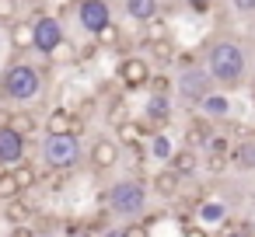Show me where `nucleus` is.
Segmentation results:
<instances>
[{"label": "nucleus", "instance_id": "9", "mask_svg": "<svg viewBox=\"0 0 255 237\" xmlns=\"http://www.w3.org/2000/svg\"><path fill=\"white\" fill-rule=\"evenodd\" d=\"M88 160H91L95 171H109V167H116V164H119V143L109 140V136H98V140L91 143Z\"/></svg>", "mask_w": 255, "mask_h": 237}, {"label": "nucleus", "instance_id": "15", "mask_svg": "<svg viewBox=\"0 0 255 237\" xmlns=\"http://www.w3.org/2000/svg\"><path fill=\"white\" fill-rule=\"evenodd\" d=\"M116 129H119V150H123V147H133V150H136V147H143V140H147V126H143V122L126 119V122L116 126Z\"/></svg>", "mask_w": 255, "mask_h": 237}, {"label": "nucleus", "instance_id": "41", "mask_svg": "<svg viewBox=\"0 0 255 237\" xmlns=\"http://www.w3.org/2000/svg\"><path fill=\"white\" fill-rule=\"evenodd\" d=\"M102 237H123V230H119V227H112V230H105Z\"/></svg>", "mask_w": 255, "mask_h": 237}, {"label": "nucleus", "instance_id": "7", "mask_svg": "<svg viewBox=\"0 0 255 237\" xmlns=\"http://www.w3.org/2000/svg\"><path fill=\"white\" fill-rule=\"evenodd\" d=\"M77 21H81L84 32L98 35L105 25H112V11H109L105 0H81L77 4Z\"/></svg>", "mask_w": 255, "mask_h": 237}, {"label": "nucleus", "instance_id": "8", "mask_svg": "<svg viewBox=\"0 0 255 237\" xmlns=\"http://www.w3.org/2000/svg\"><path fill=\"white\" fill-rule=\"evenodd\" d=\"M116 74H119V80L126 87H143L150 80V67H147L143 56H123L119 67H116Z\"/></svg>", "mask_w": 255, "mask_h": 237}, {"label": "nucleus", "instance_id": "36", "mask_svg": "<svg viewBox=\"0 0 255 237\" xmlns=\"http://www.w3.org/2000/svg\"><path fill=\"white\" fill-rule=\"evenodd\" d=\"M231 7L241 11V14H252L255 11V0H231Z\"/></svg>", "mask_w": 255, "mask_h": 237}, {"label": "nucleus", "instance_id": "4", "mask_svg": "<svg viewBox=\"0 0 255 237\" xmlns=\"http://www.w3.org/2000/svg\"><path fill=\"white\" fill-rule=\"evenodd\" d=\"M42 160L53 171H70L81 164V140L77 136H46L42 143Z\"/></svg>", "mask_w": 255, "mask_h": 237}, {"label": "nucleus", "instance_id": "6", "mask_svg": "<svg viewBox=\"0 0 255 237\" xmlns=\"http://www.w3.org/2000/svg\"><path fill=\"white\" fill-rule=\"evenodd\" d=\"M175 87H178V94L185 98V101H192V105H199L206 94H213V80H210V74L203 70V67H189V70H182V77L175 80Z\"/></svg>", "mask_w": 255, "mask_h": 237}, {"label": "nucleus", "instance_id": "2", "mask_svg": "<svg viewBox=\"0 0 255 237\" xmlns=\"http://www.w3.org/2000/svg\"><path fill=\"white\" fill-rule=\"evenodd\" d=\"M42 70H35L32 63H11L0 74V98L4 101H32L42 94Z\"/></svg>", "mask_w": 255, "mask_h": 237}, {"label": "nucleus", "instance_id": "11", "mask_svg": "<svg viewBox=\"0 0 255 237\" xmlns=\"http://www.w3.org/2000/svg\"><path fill=\"white\" fill-rule=\"evenodd\" d=\"M4 129H11L14 136L28 140V136H35L39 122H35V115H32V112H25V108H14V112H7V119H4Z\"/></svg>", "mask_w": 255, "mask_h": 237}, {"label": "nucleus", "instance_id": "31", "mask_svg": "<svg viewBox=\"0 0 255 237\" xmlns=\"http://www.w3.org/2000/svg\"><path fill=\"white\" fill-rule=\"evenodd\" d=\"M126 119H129L126 105H123V101H116V105H112V112H109V122H112V126H123Z\"/></svg>", "mask_w": 255, "mask_h": 237}, {"label": "nucleus", "instance_id": "26", "mask_svg": "<svg viewBox=\"0 0 255 237\" xmlns=\"http://www.w3.org/2000/svg\"><path fill=\"white\" fill-rule=\"evenodd\" d=\"M224 216H227L224 202H203V206H199V220H206V223H217V220H224Z\"/></svg>", "mask_w": 255, "mask_h": 237}, {"label": "nucleus", "instance_id": "17", "mask_svg": "<svg viewBox=\"0 0 255 237\" xmlns=\"http://www.w3.org/2000/svg\"><path fill=\"white\" fill-rule=\"evenodd\" d=\"M143 108H147V122H157L161 126V122L171 119V98L168 94H150Z\"/></svg>", "mask_w": 255, "mask_h": 237}, {"label": "nucleus", "instance_id": "28", "mask_svg": "<svg viewBox=\"0 0 255 237\" xmlns=\"http://www.w3.org/2000/svg\"><path fill=\"white\" fill-rule=\"evenodd\" d=\"M150 154H154L157 160H168V157H171V140L161 136V133H154V140H150Z\"/></svg>", "mask_w": 255, "mask_h": 237}, {"label": "nucleus", "instance_id": "42", "mask_svg": "<svg viewBox=\"0 0 255 237\" xmlns=\"http://www.w3.org/2000/svg\"><path fill=\"white\" fill-rule=\"evenodd\" d=\"M248 143H252V147H255V129H252V133H248Z\"/></svg>", "mask_w": 255, "mask_h": 237}, {"label": "nucleus", "instance_id": "34", "mask_svg": "<svg viewBox=\"0 0 255 237\" xmlns=\"http://www.w3.org/2000/svg\"><path fill=\"white\" fill-rule=\"evenodd\" d=\"M147 84L154 87V94H168V77H164V74H157V77H150Z\"/></svg>", "mask_w": 255, "mask_h": 237}, {"label": "nucleus", "instance_id": "23", "mask_svg": "<svg viewBox=\"0 0 255 237\" xmlns=\"http://www.w3.org/2000/svg\"><path fill=\"white\" fill-rule=\"evenodd\" d=\"M164 39H168V21L157 14V18H150V21L143 25V49L154 46V42H164Z\"/></svg>", "mask_w": 255, "mask_h": 237}, {"label": "nucleus", "instance_id": "39", "mask_svg": "<svg viewBox=\"0 0 255 237\" xmlns=\"http://www.w3.org/2000/svg\"><path fill=\"white\" fill-rule=\"evenodd\" d=\"M224 164H227V160H224V157H220V154H213V157H210V164H206V167H210V171H224Z\"/></svg>", "mask_w": 255, "mask_h": 237}, {"label": "nucleus", "instance_id": "30", "mask_svg": "<svg viewBox=\"0 0 255 237\" xmlns=\"http://www.w3.org/2000/svg\"><path fill=\"white\" fill-rule=\"evenodd\" d=\"M18 21V0H0V25Z\"/></svg>", "mask_w": 255, "mask_h": 237}, {"label": "nucleus", "instance_id": "10", "mask_svg": "<svg viewBox=\"0 0 255 237\" xmlns=\"http://www.w3.org/2000/svg\"><path fill=\"white\" fill-rule=\"evenodd\" d=\"M18 160H25V140L11 129H0V167H14Z\"/></svg>", "mask_w": 255, "mask_h": 237}, {"label": "nucleus", "instance_id": "14", "mask_svg": "<svg viewBox=\"0 0 255 237\" xmlns=\"http://www.w3.org/2000/svg\"><path fill=\"white\" fill-rule=\"evenodd\" d=\"M32 213H35V209H32V206H28L21 195H18V199H7L4 206H0V216H4L11 227H18V223H28V220H32Z\"/></svg>", "mask_w": 255, "mask_h": 237}, {"label": "nucleus", "instance_id": "38", "mask_svg": "<svg viewBox=\"0 0 255 237\" xmlns=\"http://www.w3.org/2000/svg\"><path fill=\"white\" fill-rule=\"evenodd\" d=\"M98 53H102V49H98V46L91 42V46H84V49H81V60H95Z\"/></svg>", "mask_w": 255, "mask_h": 237}, {"label": "nucleus", "instance_id": "1", "mask_svg": "<svg viewBox=\"0 0 255 237\" xmlns=\"http://www.w3.org/2000/svg\"><path fill=\"white\" fill-rule=\"evenodd\" d=\"M206 74L217 87H241L245 84V74H248V56H245V46L241 42H231V39H220L206 49Z\"/></svg>", "mask_w": 255, "mask_h": 237}, {"label": "nucleus", "instance_id": "13", "mask_svg": "<svg viewBox=\"0 0 255 237\" xmlns=\"http://www.w3.org/2000/svg\"><path fill=\"white\" fill-rule=\"evenodd\" d=\"M213 136H217V133H213L210 119H192V122L185 126V147H189V150H196V147H206Z\"/></svg>", "mask_w": 255, "mask_h": 237}, {"label": "nucleus", "instance_id": "12", "mask_svg": "<svg viewBox=\"0 0 255 237\" xmlns=\"http://www.w3.org/2000/svg\"><path fill=\"white\" fill-rule=\"evenodd\" d=\"M168 167H171L178 178H189V174H196V167H199V154H196V150H189V147H182V150H171V157H168Z\"/></svg>", "mask_w": 255, "mask_h": 237}, {"label": "nucleus", "instance_id": "40", "mask_svg": "<svg viewBox=\"0 0 255 237\" xmlns=\"http://www.w3.org/2000/svg\"><path fill=\"white\" fill-rule=\"evenodd\" d=\"M224 237H252V234H248V230H238V227H227Z\"/></svg>", "mask_w": 255, "mask_h": 237}, {"label": "nucleus", "instance_id": "35", "mask_svg": "<svg viewBox=\"0 0 255 237\" xmlns=\"http://www.w3.org/2000/svg\"><path fill=\"white\" fill-rule=\"evenodd\" d=\"M182 237H210L199 223H189V227H182Z\"/></svg>", "mask_w": 255, "mask_h": 237}, {"label": "nucleus", "instance_id": "20", "mask_svg": "<svg viewBox=\"0 0 255 237\" xmlns=\"http://www.w3.org/2000/svg\"><path fill=\"white\" fill-rule=\"evenodd\" d=\"M11 178H14V185H18L21 192H28V188L39 185V171H35V164H28V160H18V164L11 167Z\"/></svg>", "mask_w": 255, "mask_h": 237}, {"label": "nucleus", "instance_id": "18", "mask_svg": "<svg viewBox=\"0 0 255 237\" xmlns=\"http://www.w3.org/2000/svg\"><path fill=\"white\" fill-rule=\"evenodd\" d=\"M150 185H154V192H157L161 199H175V195H178L182 178H178L171 167H164V171H157V174H154V181H150Z\"/></svg>", "mask_w": 255, "mask_h": 237}, {"label": "nucleus", "instance_id": "3", "mask_svg": "<svg viewBox=\"0 0 255 237\" xmlns=\"http://www.w3.org/2000/svg\"><path fill=\"white\" fill-rule=\"evenodd\" d=\"M143 206H147V188L140 181L129 178V181H116L109 188V209L116 216H140Z\"/></svg>", "mask_w": 255, "mask_h": 237}, {"label": "nucleus", "instance_id": "22", "mask_svg": "<svg viewBox=\"0 0 255 237\" xmlns=\"http://www.w3.org/2000/svg\"><path fill=\"white\" fill-rule=\"evenodd\" d=\"M49 60L53 63H63V67H70V63H81V46L77 42H70L67 35H63V42L49 53Z\"/></svg>", "mask_w": 255, "mask_h": 237}, {"label": "nucleus", "instance_id": "24", "mask_svg": "<svg viewBox=\"0 0 255 237\" xmlns=\"http://www.w3.org/2000/svg\"><path fill=\"white\" fill-rule=\"evenodd\" d=\"M147 53L157 60V63H175V46H171V39H164V42H154V46H147Z\"/></svg>", "mask_w": 255, "mask_h": 237}, {"label": "nucleus", "instance_id": "27", "mask_svg": "<svg viewBox=\"0 0 255 237\" xmlns=\"http://www.w3.org/2000/svg\"><path fill=\"white\" fill-rule=\"evenodd\" d=\"M18 195H21V188L14 185L11 171H4V174H0V202H7V199H18Z\"/></svg>", "mask_w": 255, "mask_h": 237}, {"label": "nucleus", "instance_id": "33", "mask_svg": "<svg viewBox=\"0 0 255 237\" xmlns=\"http://www.w3.org/2000/svg\"><path fill=\"white\" fill-rule=\"evenodd\" d=\"M7 237H39V234H35V227H32V223H18V227H11V234H7Z\"/></svg>", "mask_w": 255, "mask_h": 237}, {"label": "nucleus", "instance_id": "25", "mask_svg": "<svg viewBox=\"0 0 255 237\" xmlns=\"http://www.w3.org/2000/svg\"><path fill=\"white\" fill-rule=\"evenodd\" d=\"M234 160H238L241 167L255 171V147H252L248 140H241V143H238V150H234Z\"/></svg>", "mask_w": 255, "mask_h": 237}, {"label": "nucleus", "instance_id": "16", "mask_svg": "<svg viewBox=\"0 0 255 237\" xmlns=\"http://www.w3.org/2000/svg\"><path fill=\"white\" fill-rule=\"evenodd\" d=\"M126 14L140 25H147L150 18L161 14V0H126Z\"/></svg>", "mask_w": 255, "mask_h": 237}, {"label": "nucleus", "instance_id": "21", "mask_svg": "<svg viewBox=\"0 0 255 237\" xmlns=\"http://www.w3.org/2000/svg\"><path fill=\"white\" fill-rule=\"evenodd\" d=\"M11 46H14V53L32 49V21H11Z\"/></svg>", "mask_w": 255, "mask_h": 237}, {"label": "nucleus", "instance_id": "32", "mask_svg": "<svg viewBox=\"0 0 255 237\" xmlns=\"http://www.w3.org/2000/svg\"><path fill=\"white\" fill-rule=\"evenodd\" d=\"M123 237H150V230H147V223H129V227H123Z\"/></svg>", "mask_w": 255, "mask_h": 237}, {"label": "nucleus", "instance_id": "29", "mask_svg": "<svg viewBox=\"0 0 255 237\" xmlns=\"http://www.w3.org/2000/svg\"><path fill=\"white\" fill-rule=\"evenodd\" d=\"M95 46H119V25H105L98 35H95Z\"/></svg>", "mask_w": 255, "mask_h": 237}, {"label": "nucleus", "instance_id": "19", "mask_svg": "<svg viewBox=\"0 0 255 237\" xmlns=\"http://www.w3.org/2000/svg\"><path fill=\"white\" fill-rule=\"evenodd\" d=\"M199 108H203L206 119H227V115H231V101H227L224 94H217V91L206 94V98L199 101Z\"/></svg>", "mask_w": 255, "mask_h": 237}, {"label": "nucleus", "instance_id": "5", "mask_svg": "<svg viewBox=\"0 0 255 237\" xmlns=\"http://www.w3.org/2000/svg\"><path fill=\"white\" fill-rule=\"evenodd\" d=\"M60 42H63V21L53 14H35L32 18V49L49 56Z\"/></svg>", "mask_w": 255, "mask_h": 237}, {"label": "nucleus", "instance_id": "37", "mask_svg": "<svg viewBox=\"0 0 255 237\" xmlns=\"http://www.w3.org/2000/svg\"><path fill=\"white\" fill-rule=\"evenodd\" d=\"M185 4H189L196 14H203V11H210V4H213V0H185Z\"/></svg>", "mask_w": 255, "mask_h": 237}]
</instances>
